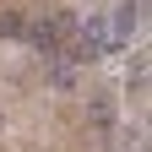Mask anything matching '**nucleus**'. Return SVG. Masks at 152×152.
I'll return each mask as SVG.
<instances>
[{
    "mask_svg": "<svg viewBox=\"0 0 152 152\" xmlns=\"http://www.w3.org/2000/svg\"><path fill=\"white\" fill-rule=\"evenodd\" d=\"M114 44H109V22H103V16H87V27H82V44H76L71 49V60H103V54H109Z\"/></svg>",
    "mask_w": 152,
    "mask_h": 152,
    "instance_id": "obj_1",
    "label": "nucleus"
},
{
    "mask_svg": "<svg viewBox=\"0 0 152 152\" xmlns=\"http://www.w3.org/2000/svg\"><path fill=\"white\" fill-rule=\"evenodd\" d=\"M136 27H141V0H120L114 6V22H109V44H130Z\"/></svg>",
    "mask_w": 152,
    "mask_h": 152,
    "instance_id": "obj_2",
    "label": "nucleus"
},
{
    "mask_svg": "<svg viewBox=\"0 0 152 152\" xmlns=\"http://www.w3.org/2000/svg\"><path fill=\"white\" fill-rule=\"evenodd\" d=\"M22 33L33 38V49L44 54V60H49V54H60V22H33V27H22Z\"/></svg>",
    "mask_w": 152,
    "mask_h": 152,
    "instance_id": "obj_3",
    "label": "nucleus"
},
{
    "mask_svg": "<svg viewBox=\"0 0 152 152\" xmlns=\"http://www.w3.org/2000/svg\"><path fill=\"white\" fill-rule=\"evenodd\" d=\"M22 11H0V38H22Z\"/></svg>",
    "mask_w": 152,
    "mask_h": 152,
    "instance_id": "obj_4",
    "label": "nucleus"
},
{
    "mask_svg": "<svg viewBox=\"0 0 152 152\" xmlns=\"http://www.w3.org/2000/svg\"><path fill=\"white\" fill-rule=\"evenodd\" d=\"M49 87H54V92H71V87H76V71H71V65H54V71H49Z\"/></svg>",
    "mask_w": 152,
    "mask_h": 152,
    "instance_id": "obj_5",
    "label": "nucleus"
}]
</instances>
